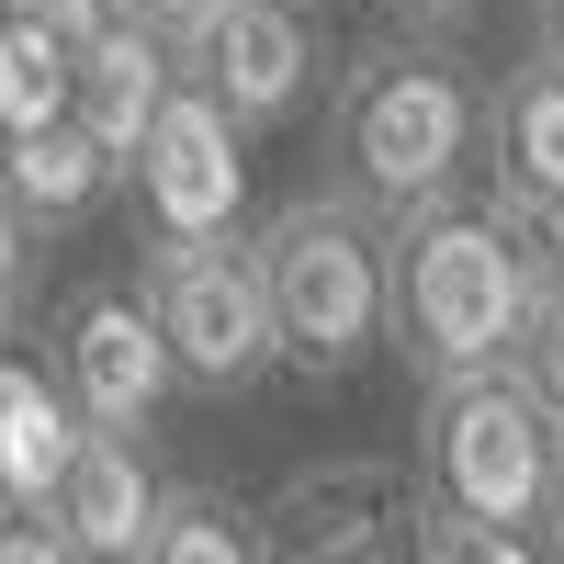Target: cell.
<instances>
[{
    "label": "cell",
    "mask_w": 564,
    "mask_h": 564,
    "mask_svg": "<svg viewBox=\"0 0 564 564\" xmlns=\"http://www.w3.org/2000/svg\"><path fill=\"white\" fill-rule=\"evenodd\" d=\"M531 57H564V0H531Z\"/></svg>",
    "instance_id": "d4e9b609"
},
{
    "label": "cell",
    "mask_w": 564,
    "mask_h": 564,
    "mask_svg": "<svg viewBox=\"0 0 564 564\" xmlns=\"http://www.w3.org/2000/svg\"><path fill=\"white\" fill-rule=\"evenodd\" d=\"M384 23L417 34V45H452L463 23H475V0H384Z\"/></svg>",
    "instance_id": "603a6c76"
},
{
    "label": "cell",
    "mask_w": 564,
    "mask_h": 564,
    "mask_svg": "<svg viewBox=\"0 0 564 564\" xmlns=\"http://www.w3.org/2000/svg\"><path fill=\"white\" fill-rule=\"evenodd\" d=\"M45 361H57L79 430H113V441H135V430L170 406V384H181L148 282H68V294H57V327H45Z\"/></svg>",
    "instance_id": "52a82bcc"
},
{
    "label": "cell",
    "mask_w": 564,
    "mask_h": 564,
    "mask_svg": "<svg viewBox=\"0 0 564 564\" xmlns=\"http://www.w3.org/2000/svg\"><path fill=\"white\" fill-rule=\"evenodd\" d=\"M159 520H170V486L148 475V452L113 441V430H90L79 463H68V486L45 497V531H57L79 564H148Z\"/></svg>",
    "instance_id": "30bf717a"
},
{
    "label": "cell",
    "mask_w": 564,
    "mask_h": 564,
    "mask_svg": "<svg viewBox=\"0 0 564 564\" xmlns=\"http://www.w3.org/2000/svg\"><path fill=\"white\" fill-rule=\"evenodd\" d=\"M249 260H260V294H271V339L305 384H339L384 350V316H395V226L372 215L361 193L316 181V193L271 204L249 226Z\"/></svg>",
    "instance_id": "7a4b0ae2"
},
{
    "label": "cell",
    "mask_w": 564,
    "mask_h": 564,
    "mask_svg": "<svg viewBox=\"0 0 564 564\" xmlns=\"http://www.w3.org/2000/svg\"><path fill=\"white\" fill-rule=\"evenodd\" d=\"M148 564H271V542H260V508L215 497V486H170V520H159Z\"/></svg>",
    "instance_id": "2e32d148"
},
{
    "label": "cell",
    "mask_w": 564,
    "mask_h": 564,
    "mask_svg": "<svg viewBox=\"0 0 564 564\" xmlns=\"http://www.w3.org/2000/svg\"><path fill=\"white\" fill-rule=\"evenodd\" d=\"M79 406L57 384V361H34V350H0V508L12 520H45V497L68 486V463H79Z\"/></svg>",
    "instance_id": "7c38bea8"
},
{
    "label": "cell",
    "mask_w": 564,
    "mask_h": 564,
    "mask_svg": "<svg viewBox=\"0 0 564 564\" xmlns=\"http://www.w3.org/2000/svg\"><path fill=\"white\" fill-rule=\"evenodd\" d=\"M0 564H79V553L45 531V520H0Z\"/></svg>",
    "instance_id": "cb8c5ba5"
},
{
    "label": "cell",
    "mask_w": 564,
    "mask_h": 564,
    "mask_svg": "<svg viewBox=\"0 0 564 564\" xmlns=\"http://www.w3.org/2000/svg\"><path fill=\"white\" fill-rule=\"evenodd\" d=\"M34 294V226L12 215V193H0V339H12V316Z\"/></svg>",
    "instance_id": "ffe728a7"
},
{
    "label": "cell",
    "mask_w": 564,
    "mask_h": 564,
    "mask_svg": "<svg viewBox=\"0 0 564 564\" xmlns=\"http://www.w3.org/2000/svg\"><path fill=\"white\" fill-rule=\"evenodd\" d=\"M508 384H520L553 430H564V294H542L531 305V327H520V350H508Z\"/></svg>",
    "instance_id": "ac0fdd59"
},
{
    "label": "cell",
    "mask_w": 564,
    "mask_h": 564,
    "mask_svg": "<svg viewBox=\"0 0 564 564\" xmlns=\"http://www.w3.org/2000/svg\"><path fill=\"white\" fill-rule=\"evenodd\" d=\"M553 542H564V475H553Z\"/></svg>",
    "instance_id": "484cf974"
},
{
    "label": "cell",
    "mask_w": 564,
    "mask_h": 564,
    "mask_svg": "<svg viewBox=\"0 0 564 564\" xmlns=\"http://www.w3.org/2000/svg\"><path fill=\"white\" fill-rule=\"evenodd\" d=\"M0 12H23V23H45L57 45H90V34L113 23V0H0Z\"/></svg>",
    "instance_id": "7402d4cb"
},
{
    "label": "cell",
    "mask_w": 564,
    "mask_h": 564,
    "mask_svg": "<svg viewBox=\"0 0 564 564\" xmlns=\"http://www.w3.org/2000/svg\"><path fill=\"white\" fill-rule=\"evenodd\" d=\"M181 68H193L226 113H238V135L294 124V113L316 102V79H339V57H327V12H316V0H226Z\"/></svg>",
    "instance_id": "9c48e42d"
},
{
    "label": "cell",
    "mask_w": 564,
    "mask_h": 564,
    "mask_svg": "<svg viewBox=\"0 0 564 564\" xmlns=\"http://www.w3.org/2000/svg\"><path fill=\"white\" fill-rule=\"evenodd\" d=\"M170 90H181V45H159L148 23H102L79 45V102H68V124L102 148L113 170H135V148H148V124L170 113Z\"/></svg>",
    "instance_id": "8fae6325"
},
{
    "label": "cell",
    "mask_w": 564,
    "mask_h": 564,
    "mask_svg": "<svg viewBox=\"0 0 564 564\" xmlns=\"http://www.w3.org/2000/svg\"><path fill=\"white\" fill-rule=\"evenodd\" d=\"M113 181H124V170L90 148L79 124H45V135H23V148H0V193H12V215L34 226V238H45V226H79Z\"/></svg>",
    "instance_id": "5bb4252c"
},
{
    "label": "cell",
    "mask_w": 564,
    "mask_h": 564,
    "mask_svg": "<svg viewBox=\"0 0 564 564\" xmlns=\"http://www.w3.org/2000/svg\"><path fill=\"white\" fill-rule=\"evenodd\" d=\"M475 159H486V79L452 45L372 34L361 57H339V79H327V170H339V193H361L395 226L417 204H452Z\"/></svg>",
    "instance_id": "6da1fadb"
},
{
    "label": "cell",
    "mask_w": 564,
    "mask_h": 564,
    "mask_svg": "<svg viewBox=\"0 0 564 564\" xmlns=\"http://www.w3.org/2000/svg\"><path fill=\"white\" fill-rule=\"evenodd\" d=\"M135 282H148V305H159V327H170L181 384H204V395H249L260 372L282 361L249 238H215V249H148V260H135Z\"/></svg>",
    "instance_id": "8992f818"
},
{
    "label": "cell",
    "mask_w": 564,
    "mask_h": 564,
    "mask_svg": "<svg viewBox=\"0 0 564 564\" xmlns=\"http://www.w3.org/2000/svg\"><path fill=\"white\" fill-rule=\"evenodd\" d=\"M531 271L508 249V226L486 204H417L395 215V316H384V350L417 372V395L441 384H475V372H508L531 327Z\"/></svg>",
    "instance_id": "3957f363"
},
{
    "label": "cell",
    "mask_w": 564,
    "mask_h": 564,
    "mask_svg": "<svg viewBox=\"0 0 564 564\" xmlns=\"http://www.w3.org/2000/svg\"><path fill=\"white\" fill-rule=\"evenodd\" d=\"M553 475H564V430L508 384V372L417 395V486H430L441 520L542 531L553 520Z\"/></svg>",
    "instance_id": "277c9868"
},
{
    "label": "cell",
    "mask_w": 564,
    "mask_h": 564,
    "mask_svg": "<svg viewBox=\"0 0 564 564\" xmlns=\"http://www.w3.org/2000/svg\"><path fill=\"white\" fill-rule=\"evenodd\" d=\"M113 12H124V23H148L159 45H181V57H193V45H204V23L226 12V0H113Z\"/></svg>",
    "instance_id": "44dd1931"
},
{
    "label": "cell",
    "mask_w": 564,
    "mask_h": 564,
    "mask_svg": "<svg viewBox=\"0 0 564 564\" xmlns=\"http://www.w3.org/2000/svg\"><path fill=\"white\" fill-rule=\"evenodd\" d=\"M417 564H553L531 531H475V520H430V553Z\"/></svg>",
    "instance_id": "d6986e66"
},
{
    "label": "cell",
    "mask_w": 564,
    "mask_h": 564,
    "mask_svg": "<svg viewBox=\"0 0 564 564\" xmlns=\"http://www.w3.org/2000/svg\"><path fill=\"white\" fill-rule=\"evenodd\" d=\"M486 159H497V193L564 204V57H520L486 90Z\"/></svg>",
    "instance_id": "4fadbf2b"
},
{
    "label": "cell",
    "mask_w": 564,
    "mask_h": 564,
    "mask_svg": "<svg viewBox=\"0 0 564 564\" xmlns=\"http://www.w3.org/2000/svg\"><path fill=\"white\" fill-rule=\"evenodd\" d=\"M68 102H79V45H57L23 12H0V148L68 124Z\"/></svg>",
    "instance_id": "9a60e30c"
},
{
    "label": "cell",
    "mask_w": 564,
    "mask_h": 564,
    "mask_svg": "<svg viewBox=\"0 0 564 564\" xmlns=\"http://www.w3.org/2000/svg\"><path fill=\"white\" fill-rule=\"evenodd\" d=\"M486 215L508 226V249H520L531 294H564V204H531V193H486Z\"/></svg>",
    "instance_id": "e0dca14e"
},
{
    "label": "cell",
    "mask_w": 564,
    "mask_h": 564,
    "mask_svg": "<svg viewBox=\"0 0 564 564\" xmlns=\"http://www.w3.org/2000/svg\"><path fill=\"white\" fill-rule=\"evenodd\" d=\"M124 193H135V226H148V249H215V238H238V215H249L238 113H226L193 68H181L170 113L148 124V148H135Z\"/></svg>",
    "instance_id": "ba28073f"
},
{
    "label": "cell",
    "mask_w": 564,
    "mask_h": 564,
    "mask_svg": "<svg viewBox=\"0 0 564 564\" xmlns=\"http://www.w3.org/2000/svg\"><path fill=\"white\" fill-rule=\"evenodd\" d=\"M430 486L384 452H327V463H294L260 508V542L271 564H417L430 553Z\"/></svg>",
    "instance_id": "5b68a950"
},
{
    "label": "cell",
    "mask_w": 564,
    "mask_h": 564,
    "mask_svg": "<svg viewBox=\"0 0 564 564\" xmlns=\"http://www.w3.org/2000/svg\"><path fill=\"white\" fill-rule=\"evenodd\" d=\"M0 520H12V508H0Z\"/></svg>",
    "instance_id": "4316f807"
}]
</instances>
